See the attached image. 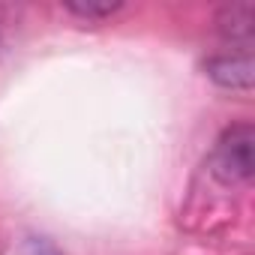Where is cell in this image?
<instances>
[{
  "label": "cell",
  "instance_id": "obj_5",
  "mask_svg": "<svg viewBox=\"0 0 255 255\" xmlns=\"http://www.w3.org/2000/svg\"><path fill=\"white\" fill-rule=\"evenodd\" d=\"M21 255H63V252L45 237H27L21 246Z\"/></svg>",
  "mask_w": 255,
  "mask_h": 255
},
{
  "label": "cell",
  "instance_id": "obj_2",
  "mask_svg": "<svg viewBox=\"0 0 255 255\" xmlns=\"http://www.w3.org/2000/svg\"><path fill=\"white\" fill-rule=\"evenodd\" d=\"M207 78L225 90H252L255 84V60L252 51H228V54H213L204 63Z\"/></svg>",
  "mask_w": 255,
  "mask_h": 255
},
{
  "label": "cell",
  "instance_id": "obj_4",
  "mask_svg": "<svg viewBox=\"0 0 255 255\" xmlns=\"http://www.w3.org/2000/svg\"><path fill=\"white\" fill-rule=\"evenodd\" d=\"M63 9L78 15V18H87V21H105L114 12H120L123 3L120 0H66Z\"/></svg>",
  "mask_w": 255,
  "mask_h": 255
},
{
  "label": "cell",
  "instance_id": "obj_1",
  "mask_svg": "<svg viewBox=\"0 0 255 255\" xmlns=\"http://www.w3.org/2000/svg\"><path fill=\"white\" fill-rule=\"evenodd\" d=\"M255 129L252 123H231L213 150V174L222 183H249L255 171Z\"/></svg>",
  "mask_w": 255,
  "mask_h": 255
},
{
  "label": "cell",
  "instance_id": "obj_3",
  "mask_svg": "<svg viewBox=\"0 0 255 255\" xmlns=\"http://www.w3.org/2000/svg\"><path fill=\"white\" fill-rule=\"evenodd\" d=\"M216 30L225 42H231V51H252L255 39V3L240 0V3H228L216 15Z\"/></svg>",
  "mask_w": 255,
  "mask_h": 255
}]
</instances>
